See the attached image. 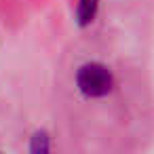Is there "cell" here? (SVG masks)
<instances>
[{"label":"cell","instance_id":"2","mask_svg":"<svg viewBox=\"0 0 154 154\" xmlns=\"http://www.w3.org/2000/svg\"><path fill=\"white\" fill-rule=\"evenodd\" d=\"M99 11V0H78L76 7V23L80 28H87L95 21Z\"/></svg>","mask_w":154,"mask_h":154},{"label":"cell","instance_id":"3","mask_svg":"<svg viewBox=\"0 0 154 154\" xmlns=\"http://www.w3.org/2000/svg\"><path fill=\"white\" fill-rule=\"evenodd\" d=\"M32 154H47L51 150V137L47 131H36L32 137H30V148H28Z\"/></svg>","mask_w":154,"mask_h":154},{"label":"cell","instance_id":"1","mask_svg":"<svg viewBox=\"0 0 154 154\" xmlns=\"http://www.w3.org/2000/svg\"><path fill=\"white\" fill-rule=\"evenodd\" d=\"M76 87L85 97H106L114 89V76L99 61L82 63L76 72Z\"/></svg>","mask_w":154,"mask_h":154}]
</instances>
